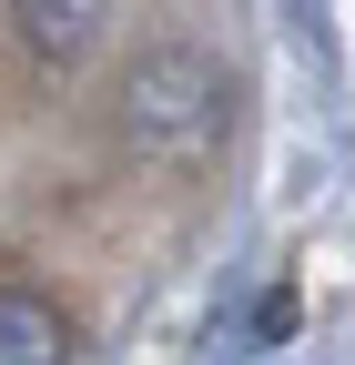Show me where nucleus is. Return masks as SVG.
Here are the masks:
<instances>
[{"instance_id": "1", "label": "nucleus", "mask_w": 355, "mask_h": 365, "mask_svg": "<svg viewBox=\"0 0 355 365\" xmlns=\"http://www.w3.org/2000/svg\"><path fill=\"white\" fill-rule=\"evenodd\" d=\"M213 102H224V71L193 41H163V51H143L122 71V132L132 143H183V132L213 122Z\"/></svg>"}, {"instance_id": "2", "label": "nucleus", "mask_w": 355, "mask_h": 365, "mask_svg": "<svg viewBox=\"0 0 355 365\" xmlns=\"http://www.w3.org/2000/svg\"><path fill=\"white\" fill-rule=\"evenodd\" d=\"M0 365H71V314L51 294L0 284Z\"/></svg>"}, {"instance_id": "3", "label": "nucleus", "mask_w": 355, "mask_h": 365, "mask_svg": "<svg viewBox=\"0 0 355 365\" xmlns=\"http://www.w3.org/2000/svg\"><path fill=\"white\" fill-rule=\"evenodd\" d=\"M21 41L31 51H51V61H71V51H92V31H102V11L92 0H21Z\"/></svg>"}, {"instance_id": "4", "label": "nucleus", "mask_w": 355, "mask_h": 365, "mask_svg": "<svg viewBox=\"0 0 355 365\" xmlns=\"http://www.w3.org/2000/svg\"><path fill=\"white\" fill-rule=\"evenodd\" d=\"M284 325H294V284H274V294H264V304H254V345H274Z\"/></svg>"}]
</instances>
